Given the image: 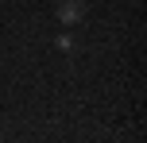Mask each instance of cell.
<instances>
[{"instance_id": "cell-1", "label": "cell", "mask_w": 147, "mask_h": 143, "mask_svg": "<svg viewBox=\"0 0 147 143\" xmlns=\"http://www.w3.org/2000/svg\"><path fill=\"white\" fill-rule=\"evenodd\" d=\"M85 12H89V4H85V0H58V8H54V15H58V23H62V27H74V23H81V19H85Z\"/></svg>"}, {"instance_id": "cell-2", "label": "cell", "mask_w": 147, "mask_h": 143, "mask_svg": "<svg viewBox=\"0 0 147 143\" xmlns=\"http://www.w3.org/2000/svg\"><path fill=\"white\" fill-rule=\"evenodd\" d=\"M54 46H58V50H62V54H74V50H78V46H74V39L66 35V31H62V35H58V39H54Z\"/></svg>"}]
</instances>
